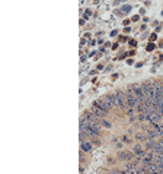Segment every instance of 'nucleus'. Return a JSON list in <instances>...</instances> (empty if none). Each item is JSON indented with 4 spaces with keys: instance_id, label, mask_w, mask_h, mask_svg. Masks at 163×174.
Returning <instances> with one entry per match:
<instances>
[{
    "instance_id": "nucleus-1",
    "label": "nucleus",
    "mask_w": 163,
    "mask_h": 174,
    "mask_svg": "<svg viewBox=\"0 0 163 174\" xmlns=\"http://www.w3.org/2000/svg\"><path fill=\"white\" fill-rule=\"evenodd\" d=\"M125 97H127V106H128V108H134V110H137L139 108V101H137V98H135L134 92H133V89H131V87L127 88V91H125ZM127 108V110H128Z\"/></svg>"
},
{
    "instance_id": "nucleus-2",
    "label": "nucleus",
    "mask_w": 163,
    "mask_h": 174,
    "mask_svg": "<svg viewBox=\"0 0 163 174\" xmlns=\"http://www.w3.org/2000/svg\"><path fill=\"white\" fill-rule=\"evenodd\" d=\"M114 94H115L117 107H120L122 111H127L128 106H127V97H125V92H124V91H121V89H118V91H115Z\"/></svg>"
},
{
    "instance_id": "nucleus-3",
    "label": "nucleus",
    "mask_w": 163,
    "mask_h": 174,
    "mask_svg": "<svg viewBox=\"0 0 163 174\" xmlns=\"http://www.w3.org/2000/svg\"><path fill=\"white\" fill-rule=\"evenodd\" d=\"M131 89H133V92H134V95H135V98H137V101H139L140 106H141V104H144V102H146V97H144L143 87H141V85H139V83H135V85H133V87H131Z\"/></svg>"
},
{
    "instance_id": "nucleus-4",
    "label": "nucleus",
    "mask_w": 163,
    "mask_h": 174,
    "mask_svg": "<svg viewBox=\"0 0 163 174\" xmlns=\"http://www.w3.org/2000/svg\"><path fill=\"white\" fill-rule=\"evenodd\" d=\"M93 104H95V106H98V107H101L102 110H105L106 113H111L112 110H114V108H112V107H111L109 104L106 102V100L104 97L99 98V100H95V101H93Z\"/></svg>"
},
{
    "instance_id": "nucleus-5",
    "label": "nucleus",
    "mask_w": 163,
    "mask_h": 174,
    "mask_svg": "<svg viewBox=\"0 0 163 174\" xmlns=\"http://www.w3.org/2000/svg\"><path fill=\"white\" fill-rule=\"evenodd\" d=\"M90 111L95 114L96 117H99V119H104L105 116H108V113L105 111V110H102L101 107H98V106H95L93 102H92V107H90Z\"/></svg>"
},
{
    "instance_id": "nucleus-6",
    "label": "nucleus",
    "mask_w": 163,
    "mask_h": 174,
    "mask_svg": "<svg viewBox=\"0 0 163 174\" xmlns=\"http://www.w3.org/2000/svg\"><path fill=\"white\" fill-rule=\"evenodd\" d=\"M133 152L135 154V158H139V160H144V158H146V154H147V152L141 148V145H140V143H137V145L134 146Z\"/></svg>"
},
{
    "instance_id": "nucleus-7",
    "label": "nucleus",
    "mask_w": 163,
    "mask_h": 174,
    "mask_svg": "<svg viewBox=\"0 0 163 174\" xmlns=\"http://www.w3.org/2000/svg\"><path fill=\"white\" fill-rule=\"evenodd\" d=\"M92 149H93V145H92V142H89V140L80 142V151H82V152L87 154V152H90Z\"/></svg>"
},
{
    "instance_id": "nucleus-8",
    "label": "nucleus",
    "mask_w": 163,
    "mask_h": 174,
    "mask_svg": "<svg viewBox=\"0 0 163 174\" xmlns=\"http://www.w3.org/2000/svg\"><path fill=\"white\" fill-rule=\"evenodd\" d=\"M106 100V102L109 104L112 108H117V100H115V94H106L105 97H104Z\"/></svg>"
},
{
    "instance_id": "nucleus-9",
    "label": "nucleus",
    "mask_w": 163,
    "mask_h": 174,
    "mask_svg": "<svg viewBox=\"0 0 163 174\" xmlns=\"http://www.w3.org/2000/svg\"><path fill=\"white\" fill-rule=\"evenodd\" d=\"M146 135H147V138H149V139H154V140H156V138H159V136H160V133H159V130H156V129H153V127H152V129H149V130H147V133H146Z\"/></svg>"
},
{
    "instance_id": "nucleus-10",
    "label": "nucleus",
    "mask_w": 163,
    "mask_h": 174,
    "mask_svg": "<svg viewBox=\"0 0 163 174\" xmlns=\"http://www.w3.org/2000/svg\"><path fill=\"white\" fill-rule=\"evenodd\" d=\"M156 142H157V140L149 139L147 142H146V148H147L149 151H153V149H154V146H156Z\"/></svg>"
},
{
    "instance_id": "nucleus-11",
    "label": "nucleus",
    "mask_w": 163,
    "mask_h": 174,
    "mask_svg": "<svg viewBox=\"0 0 163 174\" xmlns=\"http://www.w3.org/2000/svg\"><path fill=\"white\" fill-rule=\"evenodd\" d=\"M124 170L127 171V173H133V171H135V164L134 162H127Z\"/></svg>"
},
{
    "instance_id": "nucleus-12",
    "label": "nucleus",
    "mask_w": 163,
    "mask_h": 174,
    "mask_svg": "<svg viewBox=\"0 0 163 174\" xmlns=\"http://www.w3.org/2000/svg\"><path fill=\"white\" fill-rule=\"evenodd\" d=\"M135 139L139 140V142H141V140H146V142H147V140H149V138H147V135H143V133H137V135H135Z\"/></svg>"
},
{
    "instance_id": "nucleus-13",
    "label": "nucleus",
    "mask_w": 163,
    "mask_h": 174,
    "mask_svg": "<svg viewBox=\"0 0 163 174\" xmlns=\"http://www.w3.org/2000/svg\"><path fill=\"white\" fill-rule=\"evenodd\" d=\"M101 125H102V126H105V127H108V129H109V127H111V121L105 120V119H102V120H101Z\"/></svg>"
},
{
    "instance_id": "nucleus-14",
    "label": "nucleus",
    "mask_w": 163,
    "mask_h": 174,
    "mask_svg": "<svg viewBox=\"0 0 163 174\" xmlns=\"http://www.w3.org/2000/svg\"><path fill=\"white\" fill-rule=\"evenodd\" d=\"M122 10H124V12H130V10H131V6H128V5L122 6Z\"/></svg>"
},
{
    "instance_id": "nucleus-15",
    "label": "nucleus",
    "mask_w": 163,
    "mask_h": 174,
    "mask_svg": "<svg viewBox=\"0 0 163 174\" xmlns=\"http://www.w3.org/2000/svg\"><path fill=\"white\" fill-rule=\"evenodd\" d=\"M122 140H124L125 143H130V139H128V138H127V136H124V138H122Z\"/></svg>"
},
{
    "instance_id": "nucleus-16",
    "label": "nucleus",
    "mask_w": 163,
    "mask_h": 174,
    "mask_svg": "<svg viewBox=\"0 0 163 174\" xmlns=\"http://www.w3.org/2000/svg\"><path fill=\"white\" fill-rule=\"evenodd\" d=\"M153 47H154L153 44H149V47H147V50H149V51H152V50H153Z\"/></svg>"
}]
</instances>
